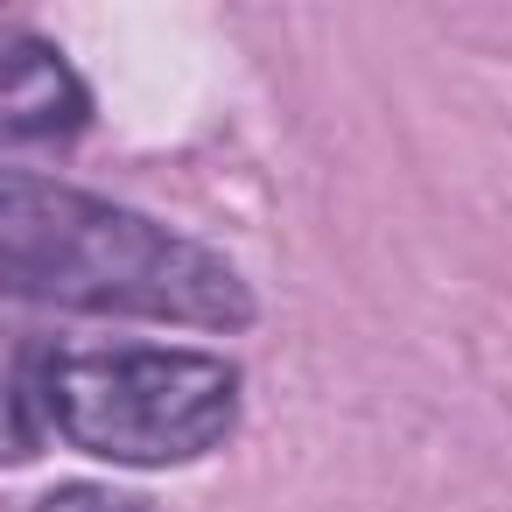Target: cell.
Here are the masks:
<instances>
[{
	"instance_id": "obj_4",
	"label": "cell",
	"mask_w": 512,
	"mask_h": 512,
	"mask_svg": "<svg viewBox=\"0 0 512 512\" xmlns=\"http://www.w3.org/2000/svg\"><path fill=\"white\" fill-rule=\"evenodd\" d=\"M29 512H148L134 491H99V484H64L50 498H36Z\"/></svg>"
},
{
	"instance_id": "obj_2",
	"label": "cell",
	"mask_w": 512,
	"mask_h": 512,
	"mask_svg": "<svg viewBox=\"0 0 512 512\" xmlns=\"http://www.w3.org/2000/svg\"><path fill=\"white\" fill-rule=\"evenodd\" d=\"M29 407L36 428L134 470H169L211 456L239 428V372L204 351L169 344H106L50 351L29 344Z\"/></svg>"
},
{
	"instance_id": "obj_3",
	"label": "cell",
	"mask_w": 512,
	"mask_h": 512,
	"mask_svg": "<svg viewBox=\"0 0 512 512\" xmlns=\"http://www.w3.org/2000/svg\"><path fill=\"white\" fill-rule=\"evenodd\" d=\"M92 113L78 71L43 43V36H8L0 43V148L29 141H64Z\"/></svg>"
},
{
	"instance_id": "obj_1",
	"label": "cell",
	"mask_w": 512,
	"mask_h": 512,
	"mask_svg": "<svg viewBox=\"0 0 512 512\" xmlns=\"http://www.w3.org/2000/svg\"><path fill=\"white\" fill-rule=\"evenodd\" d=\"M0 295L85 316L253 330V288L225 253L15 162H0Z\"/></svg>"
}]
</instances>
